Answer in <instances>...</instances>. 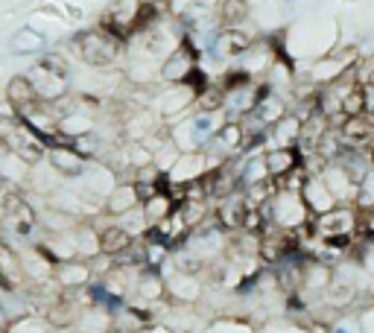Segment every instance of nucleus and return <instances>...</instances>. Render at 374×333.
<instances>
[{
	"mask_svg": "<svg viewBox=\"0 0 374 333\" xmlns=\"http://www.w3.org/2000/svg\"><path fill=\"white\" fill-rule=\"evenodd\" d=\"M80 53L88 65H96V68H106L111 65L117 53H120V42L106 30H88L80 35Z\"/></svg>",
	"mask_w": 374,
	"mask_h": 333,
	"instance_id": "obj_1",
	"label": "nucleus"
},
{
	"mask_svg": "<svg viewBox=\"0 0 374 333\" xmlns=\"http://www.w3.org/2000/svg\"><path fill=\"white\" fill-rule=\"evenodd\" d=\"M27 80H30L38 100H56L58 94H65V73L56 62H50V58H44L42 65H35Z\"/></svg>",
	"mask_w": 374,
	"mask_h": 333,
	"instance_id": "obj_2",
	"label": "nucleus"
},
{
	"mask_svg": "<svg viewBox=\"0 0 374 333\" xmlns=\"http://www.w3.org/2000/svg\"><path fill=\"white\" fill-rule=\"evenodd\" d=\"M342 138H345V144H351V149H368V146H374V126L351 117L342 129Z\"/></svg>",
	"mask_w": 374,
	"mask_h": 333,
	"instance_id": "obj_3",
	"label": "nucleus"
},
{
	"mask_svg": "<svg viewBox=\"0 0 374 333\" xmlns=\"http://www.w3.org/2000/svg\"><path fill=\"white\" fill-rule=\"evenodd\" d=\"M44 44H47L44 35L35 32V30H30V27L18 30V32L12 35V42H9V47H12L15 56H32V53H38V50H44Z\"/></svg>",
	"mask_w": 374,
	"mask_h": 333,
	"instance_id": "obj_4",
	"label": "nucleus"
},
{
	"mask_svg": "<svg viewBox=\"0 0 374 333\" xmlns=\"http://www.w3.org/2000/svg\"><path fill=\"white\" fill-rule=\"evenodd\" d=\"M50 161L58 172H65V175H80L82 172V158H80V152H76L73 146H53L50 149Z\"/></svg>",
	"mask_w": 374,
	"mask_h": 333,
	"instance_id": "obj_5",
	"label": "nucleus"
},
{
	"mask_svg": "<svg viewBox=\"0 0 374 333\" xmlns=\"http://www.w3.org/2000/svg\"><path fill=\"white\" fill-rule=\"evenodd\" d=\"M354 225V217L348 211H337V213H330V217L322 220V234L328 240H337V237H345V234L351 231Z\"/></svg>",
	"mask_w": 374,
	"mask_h": 333,
	"instance_id": "obj_6",
	"label": "nucleus"
},
{
	"mask_svg": "<svg viewBox=\"0 0 374 333\" xmlns=\"http://www.w3.org/2000/svg\"><path fill=\"white\" fill-rule=\"evenodd\" d=\"M6 94H9V100H12L15 106H32V103L38 100L27 76H15V80L9 82V88H6Z\"/></svg>",
	"mask_w": 374,
	"mask_h": 333,
	"instance_id": "obj_7",
	"label": "nucleus"
},
{
	"mask_svg": "<svg viewBox=\"0 0 374 333\" xmlns=\"http://www.w3.org/2000/svg\"><path fill=\"white\" fill-rule=\"evenodd\" d=\"M100 243H103V251H111V254L114 251H123L129 246V234L123 228H106Z\"/></svg>",
	"mask_w": 374,
	"mask_h": 333,
	"instance_id": "obj_8",
	"label": "nucleus"
},
{
	"mask_svg": "<svg viewBox=\"0 0 374 333\" xmlns=\"http://www.w3.org/2000/svg\"><path fill=\"white\" fill-rule=\"evenodd\" d=\"M246 0H225L223 4V18H225V24H240L243 18H246Z\"/></svg>",
	"mask_w": 374,
	"mask_h": 333,
	"instance_id": "obj_9",
	"label": "nucleus"
},
{
	"mask_svg": "<svg viewBox=\"0 0 374 333\" xmlns=\"http://www.w3.org/2000/svg\"><path fill=\"white\" fill-rule=\"evenodd\" d=\"M211 134H213V117L211 114L196 117V120H193V141L196 144H205Z\"/></svg>",
	"mask_w": 374,
	"mask_h": 333,
	"instance_id": "obj_10",
	"label": "nucleus"
},
{
	"mask_svg": "<svg viewBox=\"0 0 374 333\" xmlns=\"http://www.w3.org/2000/svg\"><path fill=\"white\" fill-rule=\"evenodd\" d=\"M91 299H94L96 304L108 307V310H117V307H120V296H111L106 287H91Z\"/></svg>",
	"mask_w": 374,
	"mask_h": 333,
	"instance_id": "obj_11",
	"label": "nucleus"
},
{
	"mask_svg": "<svg viewBox=\"0 0 374 333\" xmlns=\"http://www.w3.org/2000/svg\"><path fill=\"white\" fill-rule=\"evenodd\" d=\"M337 333H348V330H345V327H339V330H337Z\"/></svg>",
	"mask_w": 374,
	"mask_h": 333,
	"instance_id": "obj_12",
	"label": "nucleus"
}]
</instances>
